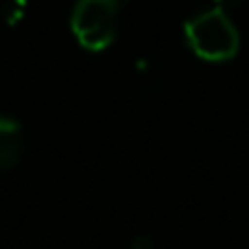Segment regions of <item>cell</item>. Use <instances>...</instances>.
I'll return each mask as SVG.
<instances>
[{"mask_svg":"<svg viewBox=\"0 0 249 249\" xmlns=\"http://www.w3.org/2000/svg\"><path fill=\"white\" fill-rule=\"evenodd\" d=\"M184 35L190 51L206 61H228L241 46L234 22L216 7L190 18L184 26Z\"/></svg>","mask_w":249,"mask_h":249,"instance_id":"obj_1","label":"cell"},{"mask_svg":"<svg viewBox=\"0 0 249 249\" xmlns=\"http://www.w3.org/2000/svg\"><path fill=\"white\" fill-rule=\"evenodd\" d=\"M121 0H79L72 9L70 26L74 37L88 51H105L116 37Z\"/></svg>","mask_w":249,"mask_h":249,"instance_id":"obj_2","label":"cell"},{"mask_svg":"<svg viewBox=\"0 0 249 249\" xmlns=\"http://www.w3.org/2000/svg\"><path fill=\"white\" fill-rule=\"evenodd\" d=\"M24 151V136L13 118L0 116V171L13 168Z\"/></svg>","mask_w":249,"mask_h":249,"instance_id":"obj_3","label":"cell"},{"mask_svg":"<svg viewBox=\"0 0 249 249\" xmlns=\"http://www.w3.org/2000/svg\"><path fill=\"white\" fill-rule=\"evenodd\" d=\"M26 2L29 0H7V4H4V20H7L9 26H16L22 22V18L26 13Z\"/></svg>","mask_w":249,"mask_h":249,"instance_id":"obj_4","label":"cell"},{"mask_svg":"<svg viewBox=\"0 0 249 249\" xmlns=\"http://www.w3.org/2000/svg\"><path fill=\"white\" fill-rule=\"evenodd\" d=\"M243 2H245V0H214V7L221 9L223 13H228V11H234V9H238Z\"/></svg>","mask_w":249,"mask_h":249,"instance_id":"obj_5","label":"cell"},{"mask_svg":"<svg viewBox=\"0 0 249 249\" xmlns=\"http://www.w3.org/2000/svg\"><path fill=\"white\" fill-rule=\"evenodd\" d=\"M131 249H155V243L149 236H136L131 243Z\"/></svg>","mask_w":249,"mask_h":249,"instance_id":"obj_6","label":"cell"}]
</instances>
